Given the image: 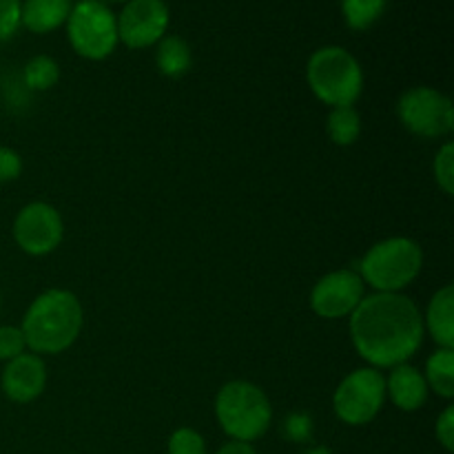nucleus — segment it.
I'll use <instances>...</instances> for the list:
<instances>
[{"instance_id":"423d86ee","label":"nucleus","mask_w":454,"mask_h":454,"mask_svg":"<svg viewBox=\"0 0 454 454\" xmlns=\"http://www.w3.org/2000/svg\"><path fill=\"white\" fill-rule=\"evenodd\" d=\"M65 27L74 51L87 60H105L120 43L115 13L102 0H78Z\"/></svg>"},{"instance_id":"bb28decb","label":"nucleus","mask_w":454,"mask_h":454,"mask_svg":"<svg viewBox=\"0 0 454 454\" xmlns=\"http://www.w3.org/2000/svg\"><path fill=\"white\" fill-rule=\"evenodd\" d=\"M215 454H257V450L253 448V443L235 442V439H231V442H226Z\"/></svg>"},{"instance_id":"39448f33","label":"nucleus","mask_w":454,"mask_h":454,"mask_svg":"<svg viewBox=\"0 0 454 454\" xmlns=\"http://www.w3.org/2000/svg\"><path fill=\"white\" fill-rule=\"evenodd\" d=\"M424 253L411 238H388L377 242L359 264V278L375 293H402L421 273Z\"/></svg>"},{"instance_id":"7ed1b4c3","label":"nucleus","mask_w":454,"mask_h":454,"mask_svg":"<svg viewBox=\"0 0 454 454\" xmlns=\"http://www.w3.org/2000/svg\"><path fill=\"white\" fill-rule=\"evenodd\" d=\"M306 82L310 91L333 109L353 106L364 89V71L357 58L344 47L328 44L317 49L306 65Z\"/></svg>"},{"instance_id":"cd10ccee","label":"nucleus","mask_w":454,"mask_h":454,"mask_svg":"<svg viewBox=\"0 0 454 454\" xmlns=\"http://www.w3.org/2000/svg\"><path fill=\"white\" fill-rule=\"evenodd\" d=\"M109 3H122V4H127L129 0H109Z\"/></svg>"},{"instance_id":"f3484780","label":"nucleus","mask_w":454,"mask_h":454,"mask_svg":"<svg viewBox=\"0 0 454 454\" xmlns=\"http://www.w3.org/2000/svg\"><path fill=\"white\" fill-rule=\"evenodd\" d=\"M426 384L439 397H454V348H439L426 362Z\"/></svg>"},{"instance_id":"dca6fc26","label":"nucleus","mask_w":454,"mask_h":454,"mask_svg":"<svg viewBox=\"0 0 454 454\" xmlns=\"http://www.w3.org/2000/svg\"><path fill=\"white\" fill-rule=\"evenodd\" d=\"M155 65L167 78H182L193 65V53L182 35H164L155 49Z\"/></svg>"},{"instance_id":"a878e982","label":"nucleus","mask_w":454,"mask_h":454,"mask_svg":"<svg viewBox=\"0 0 454 454\" xmlns=\"http://www.w3.org/2000/svg\"><path fill=\"white\" fill-rule=\"evenodd\" d=\"M434 434H437V442L442 443L443 450L454 452V406H448L439 415L437 426H434Z\"/></svg>"},{"instance_id":"a211bd4d","label":"nucleus","mask_w":454,"mask_h":454,"mask_svg":"<svg viewBox=\"0 0 454 454\" xmlns=\"http://www.w3.org/2000/svg\"><path fill=\"white\" fill-rule=\"evenodd\" d=\"M326 133L337 146H350L362 136V118L355 106H333L326 118Z\"/></svg>"},{"instance_id":"4be33fe9","label":"nucleus","mask_w":454,"mask_h":454,"mask_svg":"<svg viewBox=\"0 0 454 454\" xmlns=\"http://www.w3.org/2000/svg\"><path fill=\"white\" fill-rule=\"evenodd\" d=\"M434 180H437L439 189L446 195L454 193V146L452 142H446V145L439 149V153L434 155Z\"/></svg>"},{"instance_id":"4468645a","label":"nucleus","mask_w":454,"mask_h":454,"mask_svg":"<svg viewBox=\"0 0 454 454\" xmlns=\"http://www.w3.org/2000/svg\"><path fill=\"white\" fill-rule=\"evenodd\" d=\"M424 331L430 333L439 348H454V288H439L430 300L424 317Z\"/></svg>"},{"instance_id":"393cba45","label":"nucleus","mask_w":454,"mask_h":454,"mask_svg":"<svg viewBox=\"0 0 454 454\" xmlns=\"http://www.w3.org/2000/svg\"><path fill=\"white\" fill-rule=\"evenodd\" d=\"M22 173V160L9 146H0V184L18 180Z\"/></svg>"},{"instance_id":"9b49d317","label":"nucleus","mask_w":454,"mask_h":454,"mask_svg":"<svg viewBox=\"0 0 454 454\" xmlns=\"http://www.w3.org/2000/svg\"><path fill=\"white\" fill-rule=\"evenodd\" d=\"M364 291H366V284L359 278V273L348 269L333 270L315 284L310 293V309L324 319L350 317L366 297Z\"/></svg>"},{"instance_id":"b1692460","label":"nucleus","mask_w":454,"mask_h":454,"mask_svg":"<svg viewBox=\"0 0 454 454\" xmlns=\"http://www.w3.org/2000/svg\"><path fill=\"white\" fill-rule=\"evenodd\" d=\"M27 350L20 326H0V362H12Z\"/></svg>"},{"instance_id":"5701e85b","label":"nucleus","mask_w":454,"mask_h":454,"mask_svg":"<svg viewBox=\"0 0 454 454\" xmlns=\"http://www.w3.org/2000/svg\"><path fill=\"white\" fill-rule=\"evenodd\" d=\"M22 27V0H0V43H7Z\"/></svg>"},{"instance_id":"0eeeda50","label":"nucleus","mask_w":454,"mask_h":454,"mask_svg":"<svg viewBox=\"0 0 454 454\" xmlns=\"http://www.w3.org/2000/svg\"><path fill=\"white\" fill-rule=\"evenodd\" d=\"M386 399V377L368 366L341 380L333 397V408L344 424L366 426L380 415Z\"/></svg>"},{"instance_id":"aec40b11","label":"nucleus","mask_w":454,"mask_h":454,"mask_svg":"<svg viewBox=\"0 0 454 454\" xmlns=\"http://www.w3.org/2000/svg\"><path fill=\"white\" fill-rule=\"evenodd\" d=\"M60 80V67L51 56H35L22 69V82L29 91H49Z\"/></svg>"},{"instance_id":"6ab92c4d","label":"nucleus","mask_w":454,"mask_h":454,"mask_svg":"<svg viewBox=\"0 0 454 454\" xmlns=\"http://www.w3.org/2000/svg\"><path fill=\"white\" fill-rule=\"evenodd\" d=\"M388 0H341V18L353 31H366L386 13Z\"/></svg>"},{"instance_id":"6e6552de","label":"nucleus","mask_w":454,"mask_h":454,"mask_svg":"<svg viewBox=\"0 0 454 454\" xmlns=\"http://www.w3.org/2000/svg\"><path fill=\"white\" fill-rule=\"evenodd\" d=\"M397 115L403 127L419 137H443L454 129L450 98L433 87H412L399 98Z\"/></svg>"},{"instance_id":"ddd939ff","label":"nucleus","mask_w":454,"mask_h":454,"mask_svg":"<svg viewBox=\"0 0 454 454\" xmlns=\"http://www.w3.org/2000/svg\"><path fill=\"white\" fill-rule=\"evenodd\" d=\"M386 397L403 412H415L424 408L428 399V384L424 375L411 364H399L390 368V375L386 377Z\"/></svg>"},{"instance_id":"f8f14e48","label":"nucleus","mask_w":454,"mask_h":454,"mask_svg":"<svg viewBox=\"0 0 454 454\" xmlns=\"http://www.w3.org/2000/svg\"><path fill=\"white\" fill-rule=\"evenodd\" d=\"M0 386L9 402L29 403L47 388V366L35 353H22L4 364Z\"/></svg>"},{"instance_id":"c85d7f7f","label":"nucleus","mask_w":454,"mask_h":454,"mask_svg":"<svg viewBox=\"0 0 454 454\" xmlns=\"http://www.w3.org/2000/svg\"><path fill=\"white\" fill-rule=\"evenodd\" d=\"M0 304H3V301H0Z\"/></svg>"},{"instance_id":"f03ea898","label":"nucleus","mask_w":454,"mask_h":454,"mask_svg":"<svg viewBox=\"0 0 454 454\" xmlns=\"http://www.w3.org/2000/svg\"><path fill=\"white\" fill-rule=\"evenodd\" d=\"M82 322V304L78 297L65 288H51L31 301L20 331L31 353L58 355L74 346Z\"/></svg>"},{"instance_id":"412c9836","label":"nucleus","mask_w":454,"mask_h":454,"mask_svg":"<svg viewBox=\"0 0 454 454\" xmlns=\"http://www.w3.org/2000/svg\"><path fill=\"white\" fill-rule=\"evenodd\" d=\"M167 454H208L207 442L202 434L193 428H177L168 437Z\"/></svg>"},{"instance_id":"1a4fd4ad","label":"nucleus","mask_w":454,"mask_h":454,"mask_svg":"<svg viewBox=\"0 0 454 454\" xmlns=\"http://www.w3.org/2000/svg\"><path fill=\"white\" fill-rule=\"evenodd\" d=\"M118 20V40L129 49H149L167 35L171 12L164 0H129Z\"/></svg>"},{"instance_id":"9d476101","label":"nucleus","mask_w":454,"mask_h":454,"mask_svg":"<svg viewBox=\"0 0 454 454\" xmlns=\"http://www.w3.org/2000/svg\"><path fill=\"white\" fill-rule=\"evenodd\" d=\"M62 235L65 224L60 213L47 202L27 204L13 220V239L27 255H49L60 247Z\"/></svg>"},{"instance_id":"20e7f679","label":"nucleus","mask_w":454,"mask_h":454,"mask_svg":"<svg viewBox=\"0 0 454 454\" xmlns=\"http://www.w3.org/2000/svg\"><path fill=\"white\" fill-rule=\"evenodd\" d=\"M215 417L220 428L235 442L253 443L264 437L273 421V408L260 386L235 380L220 388L215 397Z\"/></svg>"},{"instance_id":"2eb2a0df","label":"nucleus","mask_w":454,"mask_h":454,"mask_svg":"<svg viewBox=\"0 0 454 454\" xmlns=\"http://www.w3.org/2000/svg\"><path fill=\"white\" fill-rule=\"evenodd\" d=\"M74 0H22V27L31 34H51L67 25Z\"/></svg>"},{"instance_id":"f257e3e1","label":"nucleus","mask_w":454,"mask_h":454,"mask_svg":"<svg viewBox=\"0 0 454 454\" xmlns=\"http://www.w3.org/2000/svg\"><path fill=\"white\" fill-rule=\"evenodd\" d=\"M424 317L402 293H372L350 315V337L371 368L406 364L424 341Z\"/></svg>"}]
</instances>
